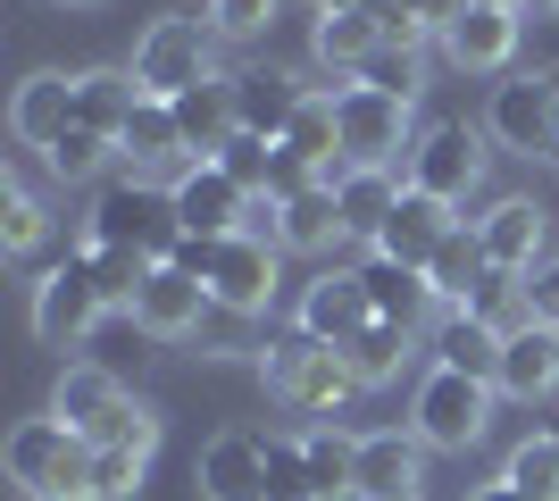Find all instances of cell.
Here are the masks:
<instances>
[{
	"label": "cell",
	"instance_id": "6da1fadb",
	"mask_svg": "<svg viewBox=\"0 0 559 501\" xmlns=\"http://www.w3.org/2000/svg\"><path fill=\"white\" fill-rule=\"evenodd\" d=\"M0 460H9V485L25 501H93V443L68 418H50V409L43 418H17Z\"/></svg>",
	"mask_w": 559,
	"mask_h": 501
},
{
	"label": "cell",
	"instance_id": "7a4b0ae2",
	"mask_svg": "<svg viewBox=\"0 0 559 501\" xmlns=\"http://www.w3.org/2000/svg\"><path fill=\"white\" fill-rule=\"evenodd\" d=\"M259 377H267V393H276L284 409H301V418H334V409H350L368 384L350 377V359L334 351V343H318V334H267V351H259Z\"/></svg>",
	"mask_w": 559,
	"mask_h": 501
},
{
	"label": "cell",
	"instance_id": "3957f363",
	"mask_svg": "<svg viewBox=\"0 0 559 501\" xmlns=\"http://www.w3.org/2000/svg\"><path fill=\"white\" fill-rule=\"evenodd\" d=\"M185 242V217H176V192L142 184V176H109L84 210V251H151L167 260Z\"/></svg>",
	"mask_w": 559,
	"mask_h": 501
},
{
	"label": "cell",
	"instance_id": "277c9868",
	"mask_svg": "<svg viewBox=\"0 0 559 501\" xmlns=\"http://www.w3.org/2000/svg\"><path fill=\"white\" fill-rule=\"evenodd\" d=\"M217 75V25L210 17H151L134 43V84L151 100H176Z\"/></svg>",
	"mask_w": 559,
	"mask_h": 501
},
{
	"label": "cell",
	"instance_id": "5b68a950",
	"mask_svg": "<svg viewBox=\"0 0 559 501\" xmlns=\"http://www.w3.org/2000/svg\"><path fill=\"white\" fill-rule=\"evenodd\" d=\"M492 427V384L460 377V368H426L418 402H409V434L426 452H476Z\"/></svg>",
	"mask_w": 559,
	"mask_h": 501
},
{
	"label": "cell",
	"instance_id": "8992f818",
	"mask_svg": "<svg viewBox=\"0 0 559 501\" xmlns=\"http://www.w3.org/2000/svg\"><path fill=\"white\" fill-rule=\"evenodd\" d=\"M334 109H343V159H350V167H409L418 126H409V100H401V93H376V84H334Z\"/></svg>",
	"mask_w": 559,
	"mask_h": 501
},
{
	"label": "cell",
	"instance_id": "52a82bcc",
	"mask_svg": "<svg viewBox=\"0 0 559 501\" xmlns=\"http://www.w3.org/2000/svg\"><path fill=\"white\" fill-rule=\"evenodd\" d=\"M176 217H185V235H201V242H226V235H267V201L259 192H242L226 176L217 159H192V167H176Z\"/></svg>",
	"mask_w": 559,
	"mask_h": 501
},
{
	"label": "cell",
	"instance_id": "ba28073f",
	"mask_svg": "<svg viewBox=\"0 0 559 501\" xmlns=\"http://www.w3.org/2000/svg\"><path fill=\"white\" fill-rule=\"evenodd\" d=\"M201 285H210V301L217 310H242V318H267L276 310V293H284V242L276 235H226L210 251V276H201Z\"/></svg>",
	"mask_w": 559,
	"mask_h": 501
},
{
	"label": "cell",
	"instance_id": "9c48e42d",
	"mask_svg": "<svg viewBox=\"0 0 559 501\" xmlns=\"http://www.w3.org/2000/svg\"><path fill=\"white\" fill-rule=\"evenodd\" d=\"M485 134L518 159H559V84L551 75H501L485 100Z\"/></svg>",
	"mask_w": 559,
	"mask_h": 501
},
{
	"label": "cell",
	"instance_id": "30bf717a",
	"mask_svg": "<svg viewBox=\"0 0 559 501\" xmlns=\"http://www.w3.org/2000/svg\"><path fill=\"white\" fill-rule=\"evenodd\" d=\"M518 43H526V9H518V0H460L435 50H443L460 75H510Z\"/></svg>",
	"mask_w": 559,
	"mask_h": 501
},
{
	"label": "cell",
	"instance_id": "8fae6325",
	"mask_svg": "<svg viewBox=\"0 0 559 501\" xmlns=\"http://www.w3.org/2000/svg\"><path fill=\"white\" fill-rule=\"evenodd\" d=\"M485 126H467V118H443V126H426L418 134V151H409V167H401V176H409V184L418 192H435V201H451V210H460L467 192L485 184Z\"/></svg>",
	"mask_w": 559,
	"mask_h": 501
},
{
	"label": "cell",
	"instance_id": "7c38bea8",
	"mask_svg": "<svg viewBox=\"0 0 559 501\" xmlns=\"http://www.w3.org/2000/svg\"><path fill=\"white\" fill-rule=\"evenodd\" d=\"M350 501H426V443H418L409 427H376V434H359Z\"/></svg>",
	"mask_w": 559,
	"mask_h": 501
},
{
	"label": "cell",
	"instance_id": "4fadbf2b",
	"mask_svg": "<svg viewBox=\"0 0 559 501\" xmlns=\"http://www.w3.org/2000/svg\"><path fill=\"white\" fill-rule=\"evenodd\" d=\"M109 318V301H100L93 285V267L68 260V267H50L43 285H34V334H43L50 351H68V343H84V334Z\"/></svg>",
	"mask_w": 559,
	"mask_h": 501
},
{
	"label": "cell",
	"instance_id": "5bb4252c",
	"mask_svg": "<svg viewBox=\"0 0 559 501\" xmlns=\"http://www.w3.org/2000/svg\"><path fill=\"white\" fill-rule=\"evenodd\" d=\"M126 318H134V334H151V343H185V334H201V318H210V285L185 276L176 260H159L142 276V293H134Z\"/></svg>",
	"mask_w": 559,
	"mask_h": 501
},
{
	"label": "cell",
	"instance_id": "9a60e30c",
	"mask_svg": "<svg viewBox=\"0 0 559 501\" xmlns=\"http://www.w3.org/2000/svg\"><path fill=\"white\" fill-rule=\"evenodd\" d=\"M293 326L318 334V343H334L343 351L359 326H376V301H368V276L359 267H318L301 285V310H293Z\"/></svg>",
	"mask_w": 559,
	"mask_h": 501
},
{
	"label": "cell",
	"instance_id": "2e32d148",
	"mask_svg": "<svg viewBox=\"0 0 559 501\" xmlns=\"http://www.w3.org/2000/svg\"><path fill=\"white\" fill-rule=\"evenodd\" d=\"M201 501H267V434H210L192 460Z\"/></svg>",
	"mask_w": 559,
	"mask_h": 501
},
{
	"label": "cell",
	"instance_id": "e0dca14e",
	"mask_svg": "<svg viewBox=\"0 0 559 501\" xmlns=\"http://www.w3.org/2000/svg\"><path fill=\"white\" fill-rule=\"evenodd\" d=\"M476 235H485V260L510 267V276H535L551 251H543V235H551V210L543 201H526V192H510V201H492L485 217H476Z\"/></svg>",
	"mask_w": 559,
	"mask_h": 501
},
{
	"label": "cell",
	"instance_id": "ac0fdd59",
	"mask_svg": "<svg viewBox=\"0 0 559 501\" xmlns=\"http://www.w3.org/2000/svg\"><path fill=\"white\" fill-rule=\"evenodd\" d=\"M117 409H126V384H117V368H100V359H75V368H59V384H50V418H68L84 443H100V434L117 427Z\"/></svg>",
	"mask_w": 559,
	"mask_h": 501
},
{
	"label": "cell",
	"instance_id": "d6986e66",
	"mask_svg": "<svg viewBox=\"0 0 559 501\" xmlns=\"http://www.w3.org/2000/svg\"><path fill=\"white\" fill-rule=\"evenodd\" d=\"M309 84L293 68H242L234 75V118H242V134H259V143H284L293 134V118H301Z\"/></svg>",
	"mask_w": 559,
	"mask_h": 501
},
{
	"label": "cell",
	"instance_id": "ffe728a7",
	"mask_svg": "<svg viewBox=\"0 0 559 501\" xmlns=\"http://www.w3.org/2000/svg\"><path fill=\"white\" fill-rule=\"evenodd\" d=\"M451 201H435V192H401V210H393V226L376 235V260H401V267H435V251L451 242Z\"/></svg>",
	"mask_w": 559,
	"mask_h": 501
},
{
	"label": "cell",
	"instance_id": "44dd1931",
	"mask_svg": "<svg viewBox=\"0 0 559 501\" xmlns=\"http://www.w3.org/2000/svg\"><path fill=\"white\" fill-rule=\"evenodd\" d=\"M68 126H75V75L43 68V75H25L17 93H9V134H17L25 151H50Z\"/></svg>",
	"mask_w": 559,
	"mask_h": 501
},
{
	"label": "cell",
	"instance_id": "7402d4cb",
	"mask_svg": "<svg viewBox=\"0 0 559 501\" xmlns=\"http://www.w3.org/2000/svg\"><path fill=\"white\" fill-rule=\"evenodd\" d=\"M267 235H276L284 251L318 260V251L350 242V226H343V201H334V184H309V192H293V201H276V210H267Z\"/></svg>",
	"mask_w": 559,
	"mask_h": 501
},
{
	"label": "cell",
	"instance_id": "603a6c76",
	"mask_svg": "<svg viewBox=\"0 0 559 501\" xmlns=\"http://www.w3.org/2000/svg\"><path fill=\"white\" fill-rule=\"evenodd\" d=\"M309 50H318V68H326V75L359 84V75L376 68V50H384V25H376V9L359 0V9H343V17H318V25H309Z\"/></svg>",
	"mask_w": 559,
	"mask_h": 501
},
{
	"label": "cell",
	"instance_id": "cb8c5ba5",
	"mask_svg": "<svg viewBox=\"0 0 559 501\" xmlns=\"http://www.w3.org/2000/svg\"><path fill=\"white\" fill-rule=\"evenodd\" d=\"M501 393L510 402H551L559 393V334L551 326H510L501 334Z\"/></svg>",
	"mask_w": 559,
	"mask_h": 501
},
{
	"label": "cell",
	"instance_id": "d4e9b609",
	"mask_svg": "<svg viewBox=\"0 0 559 501\" xmlns=\"http://www.w3.org/2000/svg\"><path fill=\"white\" fill-rule=\"evenodd\" d=\"M401 192H409V176H401V167H350L343 184H334L350 242H368V251H376V235H384V226H393V210H401Z\"/></svg>",
	"mask_w": 559,
	"mask_h": 501
},
{
	"label": "cell",
	"instance_id": "484cf974",
	"mask_svg": "<svg viewBox=\"0 0 559 501\" xmlns=\"http://www.w3.org/2000/svg\"><path fill=\"white\" fill-rule=\"evenodd\" d=\"M167 109H176V126H185L192 159H217V151L242 134V118H234V75H210V84H192V93H176Z\"/></svg>",
	"mask_w": 559,
	"mask_h": 501
},
{
	"label": "cell",
	"instance_id": "4316f807",
	"mask_svg": "<svg viewBox=\"0 0 559 501\" xmlns=\"http://www.w3.org/2000/svg\"><path fill=\"white\" fill-rule=\"evenodd\" d=\"M435 368H460V377L501 393V326H485V318H467V310H443V326H435Z\"/></svg>",
	"mask_w": 559,
	"mask_h": 501
},
{
	"label": "cell",
	"instance_id": "83f0119b",
	"mask_svg": "<svg viewBox=\"0 0 559 501\" xmlns=\"http://www.w3.org/2000/svg\"><path fill=\"white\" fill-rule=\"evenodd\" d=\"M117 151L134 159V176H142V167H192V143H185V126H176V109L151 100V93L134 100V118H126V134H117Z\"/></svg>",
	"mask_w": 559,
	"mask_h": 501
},
{
	"label": "cell",
	"instance_id": "f1b7e54d",
	"mask_svg": "<svg viewBox=\"0 0 559 501\" xmlns=\"http://www.w3.org/2000/svg\"><path fill=\"white\" fill-rule=\"evenodd\" d=\"M134 100H142V84H134V68H84L75 75V126L84 134H126V118H134Z\"/></svg>",
	"mask_w": 559,
	"mask_h": 501
},
{
	"label": "cell",
	"instance_id": "f546056e",
	"mask_svg": "<svg viewBox=\"0 0 559 501\" xmlns=\"http://www.w3.org/2000/svg\"><path fill=\"white\" fill-rule=\"evenodd\" d=\"M359 276H368V301H376V318H384V326H409V334H418V326H426V310H443V301H435V285H426V267L368 260Z\"/></svg>",
	"mask_w": 559,
	"mask_h": 501
},
{
	"label": "cell",
	"instance_id": "4dcf8cb0",
	"mask_svg": "<svg viewBox=\"0 0 559 501\" xmlns=\"http://www.w3.org/2000/svg\"><path fill=\"white\" fill-rule=\"evenodd\" d=\"M343 359H350V377L368 384V393H384V384H401V368L418 359V334H409V326H384V318H376V326H359V334L343 343Z\"/></svg>",
	"mask_w": 559,
	"mask_h": 501
},
{
	"label": "cell",
	"instance_id": "1f68e13d",
	"mask_svg": "<svg viewBox=\"0 0 559 501\" xmlns=\"http://www.w3.org/2000/svg\"><path fill=\"white\" fill-rule=\"evenodd\" d=\"M485 235H476V226H451V242L443 251H435V267H426V285H435V301H443V310H467V293L485 285Z\"/></svg>",
	"mask_w": 559,
	"mask_h": 501
},
{
	"label": "cell",
	"instance_id": "d6a6232c",
	"mask_svg": "<svg viewBox=\"0 0 559 501\" xmlns=\"http://www.w3.org/2000/svg\"><path fill=\"white\" fill-rule=\"evenodd\" d=\"M301 452H309V477H318V493L343 501V493H350V468H359V434H343V427H309V434H301Z\"/></svg>",
	"mask_w": 559,
	"mask_h": 501
},
{
	"label": "cell",
	"instance_id": "836d02e7",
	"mask_svg": "<svg viewBox=\"0 0 559 501\" xmlns=\"http://www.w3.org/2000/svg\"><path fill=\"white\" fill-rule=\"evenodd\" d=\"M50 235V210L34 201V184L25 176H9V192H0V251L9 260H34V242Z\"/></svg>",
	"mask_w": 559,
	"mask_h": 501
},
{
	"label": "cell",
	"instance_id": "e575fe53",
	"mask_svg": "<svg viewBox=\"0 0 559 501\" xmlns=\"http://www.w3.org/2000/svg\"><path fill=\"white\" fill-rule=\"evenodd\" d=\"M501 485H518L526 501H559V434L543 427V434H526L510 452V468H501Z\"/></svg>",
	"mask_w": 559,
	"mask_h": 501
},
{
	"label": "cell",
	"instance_id": "d590c367",
	"mask_svg": "<svg viewBox=\"0 0 559 501\" xmlns=\"http://www.w3.org/2000/svg\"><path fill=\"white\" fill-rule=\"evenodd\" d=\"M84 267H93V285H100V301L109 310H134V293H142V276H151V251H84Z\"/></svg>",
	"mask_w": 559,
	"mask_h": 501
},
{
	"label": "cell",
	"instance_id": "8d00e7d4",
	"mask_svg": "<svg viewBox=\"0 0 559 501\" xmlns=\"http://www.w3.org/2000/svg\"><path fill=\"white\" fill-rule=\"evenodd\" d=\"M267 501H326L318 477H309L301 434H267Z\"/></svg>",
	"mask_w": 559,
	"mask_h": 501
},
{
	"label": "cell",
	"instance_id": "74e56055",
	"mask_svg": "<svg viewBox=\"0 0 559 501\" xmlns=\"http://www.w3.org/2000/svg\"><path fill=\"white\" fill-rule=\"evenodd\" d=\"M467 318H485V326H526V276H510V267H485V285L467 293Z\"/></svg>",
	"mask_w": 559,
	"mask_h": 501
},
{
	"label": "cell",
	"instance_id": "f35d334b",
	"mask_svg": "<svg viewBox=\"0 0 559 501\" xmlns=\"http://www.w3.org/2000/svg\"><path fill=\"white\" fill-rule=\"evenodd\" d=\"M109 151H117L109 134H84V126H68V134L43 151V167L59 176V184H84V176H100V167H109Z\"/></svg>",
	"mask_w": 559,
	"mask_h": 501
},
{
	"label": "cell",
	"instance_id": "ab89813d",
	"mask_svg": "<svg viewBox=\"0 0 559 501\" xmlns=\"http://www.w3.org/2000/svg\"><path fill=\"white\" fill-rule=\"evenodd\" d=\"M151 452H126V443H93V501H134Z\"/></svg>",
	"mask_w": 559,
	"mask_h": 501
},
{
	"label": "cell",
	"instance_id": "60d3db41",
	"mask_svg": "<svg viewBox=\"0 0 559 501\" xmlns=\"http://www.w3.org/2000/svg\"><path fill=\"white\" fill-rule=\"evenodd\" d=\"M276 159H284V143H259V134H234V143L217 151V167H226L242 192H259V201H267V176H276Z\"/></svg>",
	"mask_w": 559,
	"mask_h": 501
},
{
	"label": "cell",
	"instance_id": "b9f144b4",
	"mask_svg": "<svg viewBox=\"0 0 559 501\" xmlns=\"http://www.w3.org/2000/svg\"><path fill=\"white\" fill-rule=\"evenodd\" d=\"M251 326H259V318H242V310H217V301H210V318H201V334H192V343H201L210 359H242V351H267V343H251Z\"/></svg>",
	"mask_w": 559,
	"mask_h": 501
},
{
	"label": "cell",
	"instance_id": "7bdbcfd3",
	"mask_svg": "<svg viewBox=\"0 0 559 501\" xmlns=\"http://www.w3.org/2000/svg\"><path fill=\"white\" fill-rule=\"evenodd\" d=\"M201 9H210L217 43H251V34H267V25H276L284 0H201Z\"/></svg>",
	"mask_w": 559,
	"mask_h": 501
},
{
	"label": "cell",
	"instance_id": "ee69618b",
	"mask_svg": "<svg viewBox=\"0 0 559 501\" xmlns=\"http://www.w3.org/2000/svg\"><path fill=\"white\" fill-rule=\"evenodd\" d=\"M418 50H376V68L359 75V84H376V93H401V100H418Z\"/></svg>",
	"mask_w": 559,
	"mask_h": 501
},
{
	"label": "cell",
	"instance_id": "f6af8a7d",
	"mask_svg": "<svg viewBox=\"0 0 559 501\" xmlns=\"http://www.w3.org/2000/svg\"><path fill=\"white\" fill-rule=\"evenodd\" d=\"M526 318L559 334V251H551V260L535 267V276H526Z\"/></svg>",
	"mask_w": 559,
	"mask_h": 501
},
{
	"label": "cell",
	"instance_id": "bcb514c9",
	"mask_svg": "<svg viewBox=\"0 0 559 501\" xmlns=\"http://www.w3.org/2000/svg\"><path fill=\"white\" fill-rule=\"evenodd\" d=\"M293 9H309V25H318V17H343V9H359V0H293Z\"/></svg>",
	"mask_w": 559,
	"mask_h": 501
},
{
	"label": "cell",
	"instance_id": "7dc6e473",
	"mask_svg": "<svg viewBox=\"0 0 559 501\" xmlns=\"http://www.w3.org/2000/svg\"><path fill=\"white\" fill-rule=\"evenodd\" d=\"M467 501H526V493H518V485H476Z\"/></svg>",
	"mask_w": 559,
	"mask_h": 501
},
{
	"label": "cell",
	"instance_id": "c3c4849f",
	"mask_svg": "<svg viewBox=\"0 0 559 501\" xmlns=\"http://www.w3.org/2000/svg\"><path fill=\"white\" fill-rule=\"evenodd\" d=\"M518 9H526V17H551V9H559V0H518Z\"/></svg>",
	"mask_w": 559,
	"mask_h": 501
},
{
	"label": "cell",
	"instance_id": "681fc988",
	"mask_svg": "<svg viewBox=\"0 0 559 501\" xmlns=\"http://www.w3.org/2000/svg\"><path fill=\"white\" fill-rule=\"evenodd\" d=\"M68 9H93V0H68Z\"/></svg>",
	"mask_w": 559,
	"mask_h": 501
},
{
	"label": "cell",
	"instance_id": "f907efd6",
	"mask_svg": "<svg viewBox=\"0 0 559 501\" xmlns=\"http://www.w3.org/2000/svg\"><path fill=\"white\" fill-rule=\"evenodd\" d=\"M551 434H559V427H551Z\"/></svg>",
	"mask_w": 559,
	"mask_h": 501
}]
</instances>
